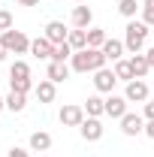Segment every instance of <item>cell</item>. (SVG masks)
Instances as JSON below:
<instances>
[{
	"instance_id": "cell-1",
	"label": "cell",
	"mask_w": 154,
	"mask_h": 157,
	"mask_svg": "<svg viewBox=\"0 0 154 157\" xmlns=\"http://www.w3.org/2000/svg\"><path fill=\"white\" fill-rule=\"evenodd\" d=\"M70 67H73V73H97L106 67V55H103V48H82V52H73Z\"/></svg>"
},
{
	"instance_id": "cell-2",
	"label": "cell",
	"mask_w": 154,
	"mask_h": 157,
	"mask_svg": "<svg viewBox=\"0 0 154 157\" xmlns=\"http://www.w3.org/2000/svg\"><path fill=\"white\" fill-rule=\"evenodd\" d=\"M145 39H148V24L139 18H130L127 21V27H124V48L130 52V55H139L142 52V45H145Z\"/></svg>"
},
{
	"instance_id": "cell-3",
	"label": "cell",
	"mask_w": 154,
	"mask_h": 157,
	"mask_svg": "<svg viewBox=\"0 0 154 157\" xmlns=\"http://www.w3.org/2000/svg\"><path fill=\"white\" fill-rule=\"evenodd\" d=\"M0 42L6 45L9 55H27L30 52V39L24 30H6V33H0Z\"/></svg>"
},
{
	"instance_id": "cell-4",
	"label": "cell",
	"mask_w": 154,
	"mask_h": 157,
	"mask_svg": "<svg viewBox=\"0 0 154 157\" xmlns=\"http://www.w3.org/2000/svg\"><path fill=\"white\" fill-rule=\"evenodd\" d=\"M124 97H127V103H148V100H151V88H148L142 78H133V82H127Z\"/></svg>"
},
{
	"instance_id": "cell-5",
	"label": "cell",
	"mask_w": 154,
	"mask_h": 157,
	"mask_svg": "<svg viewBox=\"0 0 154 157\" xmlns=\"http://www.w3.org/2000/svg\"><path fill=\"white\" fill-rule=\"evenodd\" d=\"M58 118H60V124L64 127H82V121H85V106H76V103H70V106H64L58 112Z\"/></svg>"
},
{
	"instance_id": "cell-6",
	"label": "cell",
	"mask_w": 154,
	"mask_h": 157,
	"mask_svg": "<svg viewBox=\"0 0 154 157\" xmlns=\"http://www.w3.org/2000/svg\"><path fill=\"white\" fill-rule=\"evenodd\" d=\"M79 133H82L85 142H100L103 133H106V127H103V121H100V118H85V121H82V127H79Z\"/></svg>"
},
{
	"instance_id": "cell-7",
	"label": "cell",
	"mask_w": 154,
	"mask_h": 157,
	"mask_svg": "<svg viewBox=\"0 0 154 157\" xmlns=\"http://www.w3.org/2000/svg\"><path fill=\"white\" fill-rule=\"evenodd\" d=\"M115 85H118L115 70L103 67V70H97V73H94V88L100 91V94H112V91H115Z\"/></svg>"
},
{
	"instance_id": "cell-8",
	"label": "cell",
	"mask_w": 154,
	"mask_h": 157,
	"mask_svg": "<svg viewBox=\"0 0 154 157\" xmlns=\"http://www.w3.org/2000/svg\"><path fill=\"white\" fill-rule=\"evenodd\" d=\"M121 133H124V136H139V133H145V118L127 112V115L121 118Z\"/></svg>"
},
{
	"instance_id": "cell-9",
	"label": "cell",
	"mask_w": 154,
	"mask_h": 157,
	"mask_svg": "<svg viewBox=\"0 0 154 157\" xmlns=\"http://www.w3.org/2000/svg\"><path fill=\"white\" fill-rule=\"evenodd\" d=\"M42 36L48 39L52 45H60V42H67V36H70V27L64 24V21H48L45 24V33Z\"/></svg>"
},
{
	"instance_id": "cell-10",
	"label": "cell",
	"mask_w": 154,
	"mask_h": 157,
	"mask_svg": "<svg viewBox=\"0 0 154 157\" xmlns=\"http://www.w3.org/2000/svg\"><path fill=\"white\" fill-rule=\"evenodd\" d=\"M106 115L121 121V118L127 115V97H118V94H109L106 97Z\"/></svg>"
},
{
	"instance_id": "cell-11",
	"label": "cell",
	"mask_w": 154,
	"mask_h": 157,
	"mask_svg": "<svg viewBox=\"0 0 154 157\" xmlns=\"http://www.w3.org/2000/svg\"><path fill=\"white\" fill-rule=\"evenodd\" d=\"M73 27H79V30L94 27V12H91V6H76V9H73Z\"/></svg>"
},
{
	"instance_id": "cell-12",
	"label": "cell",
	"mask_w": 154,
	"mask_h": 157,
	"mask_svg": "<svg viewBox=\"0 0 154 157\" xmlns=\"http://www.w3.org/2000/svg\"><path fill=\"white\" fill-rule=\"evenodd\" d=\"M52 52H55V45H52L45 36L30 39V55H33V58H39V60H52Z\"/></svg>"
},
{
	"instance_id": "cell-13",
	"label": "cell",
	"mask_w": 154,
	"mask_h": 157,
	"mask_svg": "<svg viewBox=\"0 0 154 157\" xmlns=\"http://www.w3.org/2000/svg\"><path fill=\"white\" fill-rule=\"evenodd\" d=\"M37 97H39V103H55V97H58V85L52 82V78H42L37 88Z\"/></svg>"
},
{
	"instance_id": "cell-14",
	"label": "cell",
	"mask_w": 154,
	"mask_h": 157,
	"mask_svg": "<svg viewBox=\"0 0 154 157\" xmlns=\"http://www.w3.org/2000/svg\"><path fill=\"white\" fill-rule=\"evenodd\" d=\"M124 52H127V48H124V39H112V36H109L106 42H103V55H106V60H112V63L121 60Z\"/></svg>"
},
{
	"instance_id": "cell-15",
	"label": "cell",
	"mask_w": 154,
	"mask_h": 157,
	"mask_svg": "<svg viewBox=\"0 0 154 157\" xmlns=\"http://www.w3.org/2000/svg\"><path fill=\"white\" fill-rule=\"evenodd\" d=\"M70 73H73V67H70V63H55V60H48V78H52L55 85L67 82Z\"/></svg>"
},
{
	"instance_id": "cell-16",
	"label": "cell",
	"mask_w": 154,
	"mask_h": 157,
	"mask_svg": "<svg viewBox=\"0 0 154 157\" xmlns=\"http://www.w3.org/2000/svg\"><path fill=\"white\" fill-rule=\"evenodd\" d=\"M130 70H133L136 78H145L148 73H151V63H148V58L139 52V55H130Z\"/></svg>"
},
{
	"instance_id": "cell-17",
	"label": "cell",
	"mask_w": 154,
	"mask_h": 157,
	"mask_svg": "<svg viewBox=\"0 0 154 157\" xmlns=\"http://www.w3.org/2000/svg\"><path fill=\"white\" fill-rule=\"evenodd\" d=\"M85 115H88V118H103V115H106V100L97 97V94L88 97V100H85Z\"/></svg>"
},
{
	"instance_id": "cell-18",
	"label": "cell",
	"mask_w": 154,
	"mask_h": 157,
	"mask_svg": "<svg viewBox=\"0 0 154 157\" xmlns=\"http://www.w3.org/2000/svg\"><path fill=\"white\" fill-rule=\"evenodd\" d=\"M48 148H52V133L37 130V133L30 136V151H48Z\"/></svg>"
},
{
	"instance_id": "cell-19",
	"label": "cell",
	"mask_w": 154,
	"mask_h": 157,
	"mask_svg": "<svg viewBox=\"0 0 154 157\" xmlns=\"http://www.w3.org/2000/svg\"><path fill=\"white\" fill-rule=\"evenodd\" d=\"M112 70H115V76H118V82H124V85H127V82H133V70H130V60H115V63H112Z\"/></svg>"
},
{
	"instance_id": "cell-20",
	"label": "cell",
	"mask_w": 154,
	"mask_h": 157,
	"mask_svg": "<svg viewBox=\"0 0 154 157\" xmlns=\"http://www.w3.org/2000/svg\"><path fill=\"white\" fill-rule=\"evenodd\" d=\"M67 42L73 45V52L88 48V30H79V27H73V30H70V36H67Z\"/></svg>"
},
{
	"instance_id": "cell-21",
	"label": "cell",
	"mask_w": 154,
	"mask_h": 157,
	"mask_svg": "<svg viewBox=\"0 0 154 157\" xmlns=\"http://www.w3.org/2000/svg\"><path fill=\"white\" fill-rule=\"evenodd\" d=\"M24 106H27V94L9 91V97H6V109H9V112H24Z\"/></svg>"
},
{
	"instance_id": "cell-22",
	"label": "cell",
	"mask_w": 154,
	"mask_h": 157,
	"mask_svg": "<svg viewBox=\"0 0 154 157\" xmlns=\"http://www.w3.org/2000/svg\"><path fill=\"white\" fill-rule=\"evenodd\" d=\"M106 30L103 27H88V48H103V42H106Z\"/></svg>"
},
{
	"instance_id": "cell-23",
	"label": "cell",
	"mask_w": 154,
	"mask_h": 157,
	"mask_svg": "<svg viewBox=\"0 0 154 157\" xmlns=\"http://www.w3.org/2000/svg\"><path fill=\"white\" fill-rule=\"evenodd\" d=\"M70 58H73V45H70V42L55 45V52H52V60H55V63H67Z\"/></svg>"
},
{
	"instance_id": "cell-24",
	"label": "cell",
	"mask_w": 154,
	"mask_h": 157,
	"mask_svg": "<svg viewBox=\"0 0 154 157\" xmlns=\"http://www.w3.org/2000/svg\"><path fill=\"white\" fill-rule=\"evenodd\" d=\"M139 9H142V6H139L136 0H118V12H121V15H124L127 21H130V18H136V12H139Z\"/></svg>"
},
{
	"instance_id": "cell-25",
	"label": "cell",
	"mask_w": 154,
	"mask_h": 157,
	"mask_svg": "<svg viewBox=\"0 0 154 157\" xmlns=\"http://www.w3.org/2000/svg\"><path fill=\"white\" fill-rule=\"evenodd\" d=\"M9 78H30V67H27V60H15V63L9 67Z\"/></svg>"
},
{
	"instance_id": "cell-26",
	"label": "cell",
	"mask_w": 154,
	"mask_h": 157,
	"mask_svg": "<svg viewBox=\"0 0 154 157\" xmlns=\"http://www.w3.org/2000/svg\"><path fill=\"white\" fill-rule=\"evenodd\" d=\"M9 88L18 91V94H27V91H33L37 85H33V78H9Z\"/></svg>"
},
{
	"instance_id": "cell-27",
	"label": "cell",
	"mask_w": 154,
	"mask_h": 157,
	"mask_svg": "<svg viewBox=\"0 0 154 157\" xmlns=\"http://www.w3.org/2000/svg\"><path fill=\"white\" fill-rule=\"evenodd\" d=\"M12 30V12L9 9H0V33Z\"/></svg>"
},
{
	"instance_id": "cell-28",
	"label": "cell",
	"mask_w": 154,
	"mask_h": 157,
	"mask_svg": "<svg viewBox=\"0 0 154 157\" xmlns=\"http://www.w3.org/2000/svg\"><path fill=\"white\" fill-rule=\"evenodd\" d=\"M142 21L148 27H154V6H142Z\"/></svg>"
},
{
	"instance_id": "cell-29",
	"label": "cell",
	"mask_w": 154,
	"mask_h": 157,
	"mask_svg": "<svg viewBox=\"0 0 154 157\" xmlns=\"http://www.w3.org/2000/svg\"><path fill=\"white\" fill-rule=\"evenodd\" d=\"M145 121H154V100L145 103Z\"/></svg>"
},
{
	"instance_id": "cell-30",
	"label": "cell",
	"mask_w": 154,
	"mask_h": 157,
	"mask_svg": "<svg viewBox=\"0 0 154 157\" xmlns=\"http://www.w3.org/2000/svg\"><path fill=\"white\" fill-rule=\"evenodd\" d=\"M6 157H30V151H24V148H9Z\"/></svg>"
},
{
	"instance_id": "cell-31",
	"label": "cell",
	"mask_w": 154,
	"mask_h": 157,
	"mask_svg": "<svg viewBox=\"0 0 154 157\" xmlns=\"http://www.w3.org/2000/svg\"><path fill=\"white\" fill-rule=\"evenodd\" d=\"M145 136L154 139V121H145Z\"/></svg>"
},
{
	"instance_id": "cell-32",
	"label": "cell",
	"mask_w": 154,
	"mask_h": 157,
	"mask_svg": "<svg viewBox=\"0 0 154 157\" xmlns=\"http://www.w3.org/2000/svg\"><path fill=\"white\" fill-rule=\"evenodd\" d=\"M145 58H148V63H151V70H154V45L148 48V52H145Z\"/></svg>"
},
{
	"instance_id": "cell-33",
	"label": "cell",
	"mask_w": 154,
	"mask_h": 157,
	"mask_svg": "<svg viewBox=\"0 0 154 157\" xmlns=\"http://www.w3.org/2000/svg\"><path fill=\"white\" fill-rule=\"evenodd\" d=\"M6 55H9V52H6V45H3V42H0V63H3V60H6Z\"/></svg>"
},
{
	"instance_id": "cell-34",
	"label": "cell",
	"mask_w": 154,
	"mask_h": 157,
	"mask_svg": "<svg viewBox=\"0 0 154 157\" xmlns=\"http://www.w3.org/2000/svg\"><path fill=\"white\" fill-rule=\"evenodd\" d=\"M15 3H21V6H37L39 0H15Z\"/></svg>"
},
{
	"instance_id": "cell-35",
	"label": "cell",
	"mask_w": 154,
	"mask_h": 157,
	"mask_svg": "<svg viewBox=\"0 0 154 157\" xmlns=\"http://www.w3.org/2000/svg\"><path fill=\"white\" fill-rule=\"evenodd\" d=\"M3 109H6V97H0V112H3Z\"/></svg>"
},
{
	"instance_id": "cell-36",
	"label": "cell",
	"mask_w": 154,
	"mask_h": 157,
	"mask_svg": "<svg viewBox=\"0 0 154 157\" xmlns=\"http://www.w3.org/2000/svg\"><path fill=\"white\" fill-rule=\"evenodd\" d=\"M142 6H154V0H142Z\"/></svg>"
}]
</instances>
